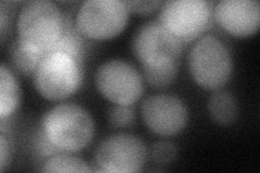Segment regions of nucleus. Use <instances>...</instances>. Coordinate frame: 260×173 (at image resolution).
<instances>
[{
	"label": "nucleus",
	"mask_w": 260,
	"mask_h": 173,
	"mask_svg": "<svg viewBox=\"0 0 260 173\" xmlns=\"http://www.w3.org/2000/svg\"><path fill=\"white\" fill-rule=\"evenodd\" d=\"M183 43L169 32L158 21L144 23L133 40V52L142 65L179 61Z\"/></svg>",
	"instance_id": "nucleus-10"
},
{
	"label": "nucleus",
	"mask_w": 260,
	"mask_h": 173,
	"mask_svg": "<svg viewBox=\"0 0 260 173\" xmlns=\"http://www.w3.org/2000/svg\"><path fill=\"white\" fill-rule=\"evenodd\" d=\"M189 72L193 80L205 90L217 91L230 80L233 61L229 49L215 36H204L188 55Z\"/></svg>",
	"instance_id": "nucleus-3"
},
{
	"label": "nucleus",
	"mask_w": 260,
	"mask_h": 173,
	"mask_svg": "<svg viewBox=\"0 0 260 173\" xmlns=\"http://www.w3.org/2000/svg\"><path fill=\"white\" fill-rule=\"evenodd\" d=\"M129 12L139 15H151L162 6V2H125Z\"/></svg>",
	"instance_id": "nucleus-20"
},
{
	"label": "nucleus",
	"mask_w": 260,
	"mask_h": 173,
	"mask_svg": "<svg viewBox=\"0 0 260 173\" xmlns=\"http://www.w3.org/2000/svg\"><path fill=\"white\" fill-rule=\"evenodd\" d=\"M108 119L112 128H129L136 122V113L132 105L115 104L110 109Z\"/></svg>",
	"instance_id": "nucleus-18"
},
{
	"label": "nucleus",
	"mask_w": 260,
	"mask_h": 173,
	"mask_svg": "<svg viewBox=\"0 0 260 173\" xmlns=\"http://www.w3.org/2000/svg\"><path fill=\"white\" fill-rule=\"evenodd\" d=\"M60 52L68 54L77 61L80 65L84 63L85 56V46L81 35L77 31L75 24L71 22V19L67 16V23H65V29L60 40L51 49L50 52Z\"/></svg>",
	"instance_id": "nucleus-15"
},
{
	"label": "nucleus",
	"mask_w": 260,
	"mask_h": 173,
	"mask_svg": "<svg viewBox=\"0 0 260 173\" xmlns=\"http://www.w3.org/2000/svg\"><path fill=\"white\" fill-rule=\"evenodd\" d=\"M65 23L67 15L55 4L36 0L23 6L16 29L20 40L46 55L63 35Z\"/></svg>",
	"instance_id": "nucleus-2"
},
{
	"label": "nucleus",
	"mask_w": 260,
	"mask_h": 173,
	"mask_svg": "<svg viewBox=\"0 0 260 173\" xmlns=\"http://www.w3.org/2000/svg\"><path fill=\"white\" fill-rule=\"evenodd\" d=\"M129 11L120 0H87L81 4L75 27L81 36L92 40H108L118 36L127 25Z\"/></svg>",
	"instance_id": "nucleus-6"
},
{
	"label": "nucleus",
	"mask_w": 260,
	"mask_h": 173,
	"mask_svg": "<svg viewBox=\"0 0 260 173\" xmlns=\"http://www.w3.org/2000/svg\"><path fill=\"white\" fill-rule=\"evenodd\" d=\"M214 19L230 35L247 38L259 29L260 4L256 0H222L214 7Z\"/></svg>",
	"instance_id": "nucleus-11"
},
{
	"label": "nucleus",
	"mask_w": 260,
	"mask_h": 173,
	"mask_svg": "<svg viewBox=\"0 0 260 173\" xmlns=\"http://www.w3.org/2000/svg\"><path fill=\"white\" fill-rule=\"evenodd\" d=\"M94 84L100 94L113 104L133 105L142 96L143 79L130 63L114 59L98 67Z\"/></svg>",
	"instance_id": "nucleus-8"
},
{
	"label": "nucleus",
	"mask_w": 260,
	"mask_h": 173,
	"mask_svg": "<svg viewBox=\"0 0 260 173\" xmlns=\"http://www.w3.org/2000/svg\"><path fill=\"white\" fill-rule=\"evenodd\" d=\"M141 117L151 132L159 136H174L188 126L189 112L178 96L156 94L143 101Z\"/></svg>",
	"instance_id": "nucleus-9"
},
{
	"label": "nucleus",
	"mask_w": 260,
	"mask_h": 173,
	"mask_svg": "<svg viewBox=\"0 0 260 173\" xmlns=\"http://www.w3.org/2000/svg\"><path fill=\"white\" fill-rule=\"evenodd\" d=\"M10 61L13 68L22 75H34L39 63L44 59V54L35 48L16 39L10 48Z\"/></svg>",
	"instance_id": "nucleus-14"
},
{
	"label": "nucleus",
	"mask_w": 260,
	"mask_h": 173,
	"mask_svg": "<svg viewBox=\"0 0 260 173\" xmlns=\"http://www.w3.org/2000/svg\"><path fill=\"white\" fill-rule=\"evenodd\" d=\"M177 147L175 144L160 141L153 144L151 148V158L152 160L158 164H169L172 163L177 157Z\"/></svg>",
	"instance_id": "nucleus-19"
},
{
	"label": "nucleus",
	"mask_w": 260,
	"mask_h": 173,
	"mask_svg": "<svg viewBox=\"0 0 260 173\" xmlns=\"http://www.w3.org/2000/svg\"><path fill=\"white\" fill-rule=\"evenodd\" d=\"M40 129L59 153H78L85 150L94 134L91 115L75 103H64L49 110Z\"/></svg>",
	"instance_id": "nucleus-1"
},
{
	"label": "nucleus",
	"mask_w": 260,
	"mask_h": 173,
	"mask_svg": "<svg viewBox=\"0 0 260 173\" xmlns=\"http://www.w3.org/2000/svg\"><path fill=\"white\" fill-rule=\"evenodd\" d=\"M10 13H7V8H5V5L2 4L0 6V31H2V36L5 37L6 29L10 25Z\"/></svg>",
	"instance_id": "nucleus-22"
},
{
	"label": "nucleus",
	"mask_w": 260,
	"mask_h": 173,
	"mask_svg": "<svg viewBox=\"0 0 260 173\" xmlns=\"http://www.w3.org/2000/svg\"><path fill=\"white\" fill-rule=\"evenodd\" d=\"M83 78V65L68 54L51 52L39 63L34 74V86L46 100L58 102L76 93Z\"/></svg>",
	"instance_id": "nucleus-4"
},
{
	"label": "nucleus",
	"mask_w": 260,
	"mask_h": 173,
	"mask_svg": "<svg viewBox=\"0 0 260 173\" xmlns=\"http://www.w3.org/2000/svg\"><path fill=\"white\" fill-rule=\"evenodd\" d=\"M148 159V148L135 134L117 133L98 145L94 162L98 171L108 173L140 172Z\"/></svg>",
	"instance_id": "nucleus-7"
},
{
	"label": "nucleus",
	"mask_w": 260,
	"mask_h": 173,
	"mask_svg": "<svg viewBox=\"0 0 260 173\" xmlns=\"http://www.w3.org/2000/svg\"><path fill=\"white\" fill-rule=\"evenodd\" d=\"M214 4L205 0H169L162 4L158 22L182 43H190L213 25Z\"/></svg>",
	"instance_id": "nucleus-5"
},
{
	"label": "nucleus",
	"mask_w": 260,
	"mask_h": 173,
	"mask_svg": "<svg viewBox=\"0 0 260 173\" xmlns=\"http://www.w3.org/2000/svg\"><path fill=\"white\" fill-rule=\"evenodd\" d=\"M43 172H92L89 164L75 156L67 153H58L50 156L43 163L40 169Z\"/></svg>",
	"instance_id": "nucleus-17"
},
{
	"label": "nucleus",
	"mask_w": 260,
	"mask_h": 173,
	"mask_svg": "<svg viewBox=\"0 0 260 173\" xmlns=\"http://www.w3.org/2000/svg\"><path fill=\"white\" fill-rule=\"evenodd\" d=\"M11 155H12V147L10 141L2 132L0 135V171L5 172L6 168L9 167V163L11 161Z\"/></svg>",
	"instance_id": "nucleus-21"
},
{
	"label": "nucleus",
	"mask_w": 260,
	"mask_h": 173,
	"mask_svg": "<svg viewBox=\"0 0 260 173\" xmlns=\"http://www.w3.org/2000/svg\"><path fill=\"white\" fill-rule=\"evenodd\" d=\"M142 66L146 82L152 88L162 89L170 86L176 80L179 72V61H167Z\"/></svg>",
	"instance_id": "nucleus-16"
},
{
	"label": "nucleus",
	"mask_w": 260,
	"mask_h": 173,
	"mask_svg": "<svg viewBox=\"0 0 260 173\" xmlns=\"http://www.w3.org/2000/svg\"><path fill=\"white\" fill-rule=\"evenodd\" d=\"M21 89L12 72L5 64L0 67V118H9L19 109Z\"/></svg>",
	"instance_id": "nucleus-12"
},
{
	"label": "nucleus",
	"mask_w": 260,
	"mask_h": 173,
	"mask_svg": "<svg viewBox=\"0 0 260 173\" xmlns=\"http://www.w3.org/2000/svg\"><path fill=\"white\" fill-rule=\"evenodd\" d=\"M207 109L210 117L221 126L232 125L239 115V105L235 97L230 92L222 90H217L209 97Z\"/></svg>",
	"instance_id": "nucleus-13"
}]
</instances>
